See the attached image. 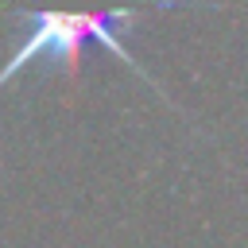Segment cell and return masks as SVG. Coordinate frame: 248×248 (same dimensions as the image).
I'll return each instance as SVG.
<instances>
[{
  "label": "cell",
  "instance_id": "cell-1",
  "mask_svg": "<svg viewBox=\"0 0 248 248\" xmlns=\"http://www.w3.org/2000/svg\"><path fill=\"white\" fill-rule=\"evenodd\" d=\"M198 0H147V4H116V8H46V12H16V23L23 27L19 46L12 50V58L0 66V89L19 78L27 66H54L66 74L70 85H78L81 74V54L89 43H101L108 54H116L140 81H147L163 101H170L159 81L140 66V58L128 50L124 31L132 23H140L147 12H167V8H194Z\"/></svg>",
  "mask_w": 248,
  "mask_h": 248
}]
</instances>
